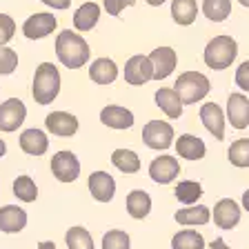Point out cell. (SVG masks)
<instances>
[{"label":"cell","instance_id":"cell-41","mask_svg":"<svg viewBox=\"0 0 249 249\" xmlns=\"http://www.w3.org/2000/svg\"><path fill=\"white\" fill-rule=\"evenodd\" d=\"M36 249H56V243L53 240H42V243H38Z\"/></svg>","mask_w":249,"mask_h":249},{"label":"cell","instance_id":"cell-18","mask_svg":"<svg viewBox=\"0 0 249 249\" xmlns=\"http://www.w3.org/2000/svg\"><path fill=\"white\" fill-rule=\"evenodd\" d=\"M174 147H176L178 158H182V160H202L205 154H207L205 140L194 136V134L178 136V140H174Z\"/></svg>","mask_w":249,"mask_h":249},{"label":"cell","instance_id":"cell-12","mask_svg":"<svg viewBox=\"0 0 249 249\" xmlns=\"http://www.w3.org/2000/svg\"><path fill=\"white\" fill-rule=\"evenodd\" d=\"M151 67H154V80H165L174 73L178 65V53L174 52V47H156L149 53Z\"/></svg>","mask_w":249,"mask_h":249},{"label":"cell","instance_id":"cell-29","mask_svg":"<svg viewBox=\"0 0 249 249\" xmlns=\"http://www.w3.org/2000/svg\"><path fill=\"white\" fill-rule=\"evenodd\" d=\"M202 14L212 22H223L231 14V0H202Z\"/></svg>","mask_w":249,"mask_h":249},{"label":"cell","instance_id":"cell-7","mask_svg":"<svg viewBox=\"0 0 249 249\" xmlns=\"http://www.w3.org/2000/svg\"><path fill=\"white\" fill-rule=\"evenodd\" d=\"M27 118V105L20 98H7L0 105V131L14 134L25 124Z\"/></svg>","mask_w":249,"mask_h":249},{"label":"cell","instance_id":"cell-37","mask_svg":"<svg viewBox=\"0 0 249 249\" xmlns=\"http://www.w3.org/2000/svg\"><path fill=\"white\" fill-rule=\"evenodd\" d=\"M136 0H105L103 2V9L107 11L109 16H114V18H118L120 14H123L124 7H134Z\"/></svg>","mask_w":249,"mask_h":249},{"label":"cell","instance_id":"cell-42","mask_svg":"<svg viewBox=\"0 0 249 249\" xmlns=\"http://www.w3.org/2000/svg\"><path fill=\"white\" fill-rule=\"evenodd\" d=\"M240 207H243L245 212H249V189L243 194V198H240Z\"/></svg>","mask_w":249,"mask_h":249},{"label":"cell","instance_id":"cell-26","mask_svg":"<svg viewBox=\"0 0 249 249\" xmlns=\"http://www.w3.org/2000/svg\"><path fill=\"white\" fill-rule=\"evenodd\" d=\"M171 18L180 27H189L198 18V2L196 0H171Z\"/></svg>","mask_w":249,"mask_h":249},{"label":"cell","instance_id":"cell-27","mask_svg":"<svg viewBox=\"0 0 249 249\" xmlns=\"http://www.w3.org/2000/svg\"><path fill=\"white\" fill-rule=\"evenodd\" d=\"M111 165L123 174H138L140 171V156L134 149H114Z\"/></svg>","mask_w":249,"mask_h":249},{"label":"cell","instance_id":"cell-5","mask_svg":"<svg viewBox=\"0 0 249 249\" xmlns=\"http://www.w3.org/2000/svg\"><path fill=\"white\" fill-rule=\"evenodd\" d=\"M174 127L167 120H149L142 127V142L154 151H165L174 145Z\"/></svg>","mask_w":249,"mask_h":249},{"label":"cell","instance_id":"cell-38","mask_svg":"<svg viewBox=\"0 0 249 249\" xmlns=\"http://www.w3.org/2000/svg\"><path fill=\"white\" fill-rule=\"evenodd\" d=\"M233 80H236V87H238L240 91H249V60H245L238 65Z\"/></svg>","mask_w":249,"mask_h":249},{"label":"cell","instance_id":"cell-6","mask_svg":"<svg viewBox=\"0 0 249 249\" xmlns=\"http://www.w3.org/2000/svg\"><path fill=\"white\" fill-rule=\"evenodd\" d=\"M52 174L58 182H76L80 176V160L69 149L56 151L52 158Z\"/></svg>","mask_w":249,"mask_h":249},{"label":"cell","instance_id":"cell-36","mask_svg":"<svg viewBox=\"0 0 249 249\" xmlns=\"http://www.w3.org/2000/svg\"><path fill=\"white\" fill-rule=\"evenodd\" d=\"M16 34V22L11 16L0 14V47H7Z\"/></svg>","mask_w":249,"mask_h":249},{"label":"cell","instance_id":"cell-28","mask_svg":"<svg viewBox=\"0 0 249 249\" xmlns=\"http://www.w3.org/2000/svg\"><path fill=\"white\" fill-rule=\"evenodd\" d=\"M174 196H176L185 207L198 205V200L202 198V185L198 180H180L176 185V189H174Z\"/></svg>","mask_w":249,"mask_h":249},{"label":"cell","instance_id":"cell-22","mask_svg":"<svg viewBox=\"0 0 249 249\" xmlns=\"http://www.w3.org/2000/svg\"><path fill=\"white\" fill-rule=\"evenodd\" d=\"M154 100H156V105L162 109V114H165L167 118L176 120V118H180V116H182L185 105H182L180 96L176 93V89H174V87H171V89L169 87H160L158 91H156Z\"/></svg>","mask_w":249,"mask_h":249},{"label":"cell","instance_id":"cell-25","mask_svg":"<svg viewBox=\"0 0 249 249\" xmlns=\"http://www.w3.org/2000/svg\"><path fill=\"white\" fill-rule=\"evenodd\" d=\"M151 212V196L145 189H131L127 194V213L136 220H145Z\"/></svg>","mask_w":249,"mask_h":249},{"label":"cell","instance_id":"cell-34","mask_svg":"<svg viewBox=\"0 0 249 249\" xmlns=\"http://www.w3.org/2000/svg\"><path fill=\"white\" fill-rule=\"evenodd\" d=\"M103 249H131L129 233L123 229H111L103 236Z\"/></svg>","mask_w":249,"mask_h":249},{"label":"cell","instance_id":"cell-24","mask_svg":"<svg viewBox=\"0 0 249 249\" xmlns=\"http://www.w3.org/2000/svg\"><path fill=\"white\" fill-rule=\"evenodd\" d=\"M98 20H100V7L93 0L83 2V5L73 11V29L76 31H83V34L85 31H91L93 27L98 25Z\"/></svg>","mask_w":249,"mask_h":249},{"label":"cell","instance_id":"cell-21","mask_svg":"<svg viewBox=\"0 0 249 249\" xmlns=\"http://www.w3.org/2000/svg\"><path fill=\"white\" fill-rule=\"evenodd\" d=\"M174 220L182 227H202L212 220V209L205 205H189L174 213Z\"/></svg>","mask_w":249,"mask_h":249},{"label":"cell","instance_id":"cell-11","mask_svg":"<svg viewBox=\"0 0 249 249\" xmlns=\"http://www.w3.org/2000/svg\"><path fill=\"white\" fill-rule=\"evenodd\" d=\"M240 216H243V207H240L236 200H231V198H220V200L213 205V212H212V218H213V223H216V227L225 229V231L236 227V225L240 223Z\"/></svg>","mask_w":249,"mask_h":249},{"label":"cell","instance_id":"cell-33","mask_svg":"<svg viewBox=\"0 0 249 249\" xmlns=\"http://www.w3.org/2000/svg\"><path fill=\"white\" fill-rule=\"evenodd\" d=\"M11 189H14V196L22 202H36L38 198V187L31 176H18L11 185Z\"/></svg>","mask_w":249,"mask_h":249},{"label":"cell","instance_id":"cell-14","mask_svg":"<svg viewBox=\"0 0 249 249\" xmlns=\"http://www.w3.org/2000/svg\"><path fill=\"white\" fill-rule=\"evenodd\" d=\"M87 187H89V194L98 202H111L116 196V180L111 174L107 171H91L89 174V180H87Z\"/></svg>","mask_w":249,"mask_h":249},{"label":"cell","instance_id":"cell-45","mask_svg":"<svg viewBox=\"0 0 249 249\" xmlns=\"http://www.w3.org/2000/svg\"><path fill=\"white\" fill-rule=\"evenodd\" d=\"M238 2H240L243 7H247V9H249V0H238Z\"/></svg>","mask_w":249,"mask_h":249},{"label":"cell","instance_id":"cell-13","mask_svg":"<svg viewBox=\"0 0 249 249\" xmlns=\"http://www.w3.org/2000/svg\"><path fill=\"white\" fill-rule=\"evenodd\" d=\"M225 116H227V120L231 123L233 129H245V127H249V98L243 91L229 93Z\"/></svg>","mask_w":249,"mask_h":249},{"label":"cell","instance_id":"cell-19","mask_svg":"<svg viewBox=\"0 0 249 249\" xmlns=\"http://www.w3.org/2000/svg\"><path fill=\"white\" fill-rule=\"evenodd\" d=\"M18 145H20V149L27 156H45L49 151V136L42 129L29 127V129H22L20 138H18Z\"/></svg>","mask_w":249,"mask_h":249},{"label":"cell","instance_id":"cell-40","mask_svg":"<svg viewBox=\"0 0 249 249\" xmlns=\"http://www.w3.org/2000/svg\"><path fill=\"white\" fill-rule=\"evenodd\" d=\"M209 249H231V247L225 243V238H213L212 245H209Z\"/></svg>","mask_w":249,"mask_h":249},{"label":"cell","instance_id":"cell-35","mask_svg":"<svg viewBox=\"0 0 249 249\" xmlns=\"http://www.w3.org/2000/svg\"><path fill=\"white\" fill-rule=\"evenodd\" d=\"M18 67V53L11 47H0V76H9Z\"/></svg>","mask_w":249,"mask_h":249},{"label":"cell","instance_id":"cell-10","mask_svg":"<svg viewBox=\"0 0 249 249\" xmlns=\"http://www.w3.org/2000/svg\"><path fill=\"white\" fill-rule=\"evenodd\" d=\"M178 174H180V160L176 156L160 154L149 162V178L154 182H158V185L174 182V178H178Z\"/></svg>","mask_w":249,"mask_h":249},{"label":"cell","instance_id":"cell-16","mask_svg":"<svg viewBox=\"0 0 249 249\" xmlns=\"http://www.w3.org/2000/svg\"><path fill=\"white\" fill-rule=\"evenodd\" d=\"M225 111H223V107L220 105H216V103H205L200 107V123H202V127L209 131V134L213 136L216 140H223L225 138Z\"/></svg>","mask_w":249,"mask_h":249},{"label":"cell","instance_id":"cell-39","mask_svg":"<svg viewBox=\"0 0 249 249\" xmlns=\"http://www.w3.org/2000/svg\"><path fill=\"white\" fill-rule=\"evenodd\" d=\"M42 5H47L49 9H56V11H62V9H69L71 0H40Z\"/></svg>","mask_w":249,"mask_h":249},{"label":"cell","instance_id":"cell-23","mask_svg":"<svg viewBox=\"0 0 249 249\" xmlns=\"http://www.w3.org/2000/svg\"><path fill=\"white\" fill-rule=\"evenodd\" d=\"M118 65H116L111 58H96V60L89 65V78H91L96 85H111L116 83L118 78Z\"/></svg>","mask_w":249,"mask_h":249},{"label":"cell","instance_id":"cell-4","mask_svg":"<svg viewBox=\"0 0 249 249\" xmlns=\"http://www.w3.org/2000/svg\"><path fill=\"white\" fill-rule=\"evenodd\" d=\"M174 89H176V93L180 96L182 105H196L209 93L212 83H209V78L200 71H185L178 76Z\"/></svg>","mask_w":249,"mask_h":249},{"label":"cell","instance_id":"cell-43","mask_svg":"<svg viewBox=\"0 0 249 249\" xmlns=\"http://www.w3.org/2000/svg\"><path fill=\"white\" fill-rule=\"evenodd\" d=\"M145 2H147L149 7H160V5H165L167 0H145Z\"/></svg>","mask_w":249,"mask_h":249},{"label":"cell","instance_id":"cell-8","mask_svg":"<svg viewBox=\"0 0 249 249\" xmlns=\"http://www.w3.org/2000/svg\"><path fill=\"white\" fill-rule=\"evenodd\" d=\"M58 27L56 16L49 14V11H36L31 14L25 22H22V34L29 40H42V38L52 36Z\"/></svg>","mask_w":249,"mask_h":249},{"label":"cell","instance_id":"cell-32","mask_svg":"<svg viewBox=\"0 0 249 249\" xmlns=\"http://www.w3.org/2000/svg\"><path fill=\"white\" fill-rule=\"evenodd\" d=\"M227 160L238 169H247L249 167V138L233 140L227 149Z\"/></svg>","mask_w":249,"mask_h":249},{"label":"cell","instance_id":"cell-17","mask_svg":"<svg viewBox=\"0 0 249 249\" xmlns=\"http://www.w3.org/2000/svg\"><path fill=\"white\" fill-rule=\"evenodd\" d=\"M100 123L109 129H131L136 123L134 114H131L127 107H120V105H107V107L100 109Z\"/></svg>","mask_w":249,"mask_h":249},{"label":"cell","instance_id":"cell-44","mask_svg":"<svg viewBox=\"0 0 249 249\" xmlns=\"http://www.w3.org/2000/svg\"><path fill=\"white\" fill-rule=\"evenodd\" d=\"M7 154V142L2 138H0V158H2V156Z\"/></svg>","mask_w":249,"mask_h":249},{"label":"cell","instance_id":"cell-3","mask_svg":"<svg viewBox=\"0 0 249 249\" xmlns=\"http://www.w3.org/2000/svg\"><path fill=\"white\" fill-rule=\"evenodd\" d=\"M238 56V42L231 36H213L205 47V65L213 71H223V69L231 67V62Z\"/></svg>","mask_w":249,"mask_h":249},{"label":"cell","instance_id":"cell-31","mask_svg":"<svg viewBox=\"0 0 249 249\" xmlns=\"http://www.w3.org/2000/svg\"><path fill=\"white\" fill-rule=\"evenodd\" d=\"M65 245H67V249H96L93 247L91 233L85 227H80V225L69 227L67 231H65Z\"/></svg>","mask_w":249,"mask_h":249},{"label":"cell","instance_id":"cell-30","mask_svg":"<svg viewBox=\"0 0 249 249\" xmlns=\"http://www.w3.org/2000/svg\"><path fill=\"white\" fill-rule=\"evenodd\" d=\"M171 249H205V238H202L200 231L182 229V231L174 233V238H171Z\"/></svg>","mask_w":249,"mask_h":249},{"label":"cell","instance_id":"cell-2","mask_svg":"<svg viewBox=\"0 0 249 249\" xmlns=\"http://www.w3.org/2000/svg\"><path fill=\"white\" fill-rule=\"evenodd\" d=\"M60 93V71L53 62H40L34 73V83H31V96L38 105L47 107L58 98Z\"/></svg>","mask_w":249,"mask_h":249},{"label":"cell","instance_id":"cell-9","mask_svg":"<svg viewBox=\"0 0 249 249\" xmlns=\"http://www.w3.org/2000/svg\"><path fill=\"white\" fill-rule=\"evenodd\" d=\"M124 83L134 85V87H142L149 80H154V67H151L149 56H142V53H136L129 60L124 62Z\"/></svg>","mask_w":249,"mask_h":249},{"label":"cell","instance_id":"cell-15","mask_svg":"<svg viewBox=\"0 0 249 249\" xmlns=\"http://www.w3.org/2000/svg\"><path fill=\"white\" fill-rule=\"evenodd\" d=\"M45 127L49 134L58 136V138H69V136H73L78 131L80 123H78V118L73 114H69V111H52V114H47V118H45Z\"/></svg>","mask_w":249,"mask_h":249},{"label":"cell","instance_id":"cell-1","mask_svg":"<svg viewBox=\"0 0 249 249\" xmlns=\"http://www.w3.org/2000/svg\"><path fill=\"white\" fill-rule=\"evenodd\" d=\"M91 49L78 31L62 29L56 36V58L62 67L67 69H83L89 62Z\"/></svg>","mask_w":249,"mask_h":249},{"label":"cell","instance_id":"cell-20","mask_svg":"<svg viewBox=\"0 0 249 249\" xmlns=\"http://www.w3.org/2000/svg\"><path fill=\"white\" fill-rule=\"evenodd\" d=\"M27 212L18 205L0 207V231L2 233H20L27 227Z\"/></svg>","mask_w":249,"mask_h":249}]
</instances>
